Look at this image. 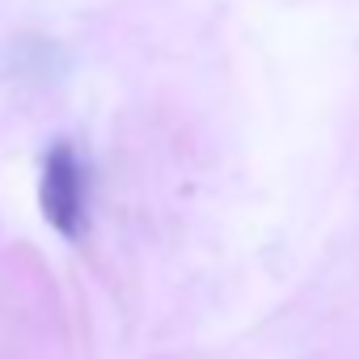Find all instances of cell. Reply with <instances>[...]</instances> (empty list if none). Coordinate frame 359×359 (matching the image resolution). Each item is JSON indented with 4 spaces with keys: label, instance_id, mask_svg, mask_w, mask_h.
<instances>
[{
    "label": "cell",
    "instance_id": "obj_1",
    "mask_svg": "<svg viewBox=\"0 0 359 359\" xmlns=\"http://www.w3.org/2000/svg\"><path fill=\"white\" fill-rule=\"evenodd\" d=\"M39 208L43 220L64 237L76 241L89 220V191H85V165L81 152L68 140H55L43 152V173H39Z\"/></svg>",
    "mask_w": 359,
    "mask_h": 359
}]
</instances>
